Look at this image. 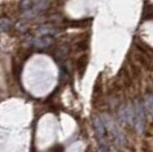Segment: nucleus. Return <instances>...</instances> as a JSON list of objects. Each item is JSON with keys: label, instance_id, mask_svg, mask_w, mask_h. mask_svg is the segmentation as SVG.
<instances>
[{"label": "nucleus", "instance_id": "obj_1", "mask_svg": "<svg viewBox=\"0 0 153 152\" xmlns=\"http://www.w3.org/2000/svg\"><path fill=\"white\" fill-rule=\"evenodd\" d=\"M145 115H144V107L142 103H137L134 107V124L135 127L140 130L143 132V128L145 125Z\"/></svg>", "mask_w": 153, "mask_h": 152}, {"label": "nucleus", "instance_id": "obj_2", "mask_svg": "<svg viewBox=\"0 0 153 152\" xmlns=\"http://www.w3.org/2000/svg\"><path fill=\"white\" fill-rule=\"evenodd\" d=\"M47 6V2H33V1H27V2H23L22 7L24 9V12L27 13L29 15H34V14L39 13L41 10H44V8Z\"/></svg>", "mask_w": 153, "mask_h": 152}, {"label": "nucleus", "instance_id": "obj_3", "mask_svg": "<svg viewBox=\"0 0 153 152\" xmlns=\"http://www.w3.org/2000/svg\"><path fill=\"white\" fill-rule=\"evenodd\" d=\"M94 127H95V133L98 139L101 141L105 137V125L100 118H95L94 120Z\"/></svg>", "mask_w": 153, "mask_h": 152}, {"label": "nucleus", "instance_id": "obj_4", "mask_svg": "<svg viewBox=\"0 0 153 152\" xmlns=\"http://www.w3.org/2000/svg\"><path fill=\"white\" fill-rule=\"evenodd\" d=\"M145 108L151 114H153V95H147L146 101H145Z\"/></svg>", "mask_w": 153, "mask_h": 152}]
</instances>
